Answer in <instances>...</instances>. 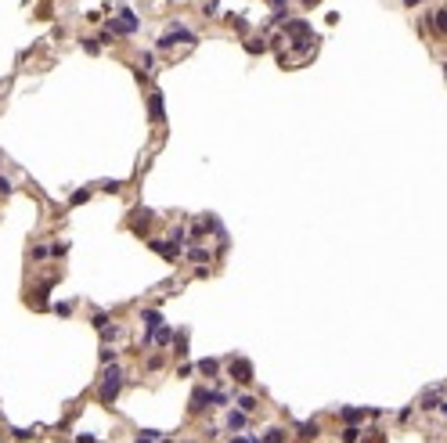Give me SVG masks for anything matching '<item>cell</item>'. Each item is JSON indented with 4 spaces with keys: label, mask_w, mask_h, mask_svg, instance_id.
<instances>
[{
    "label": "cell",
    "mask_w": 447,
    "mask_h": 443,
    "mask_svg": "<svg viewBox=\"0 0 447 443\" xmlns=\"http://www.w3.org/2000/svg\"><path fill=\"white\" fill-rule=\"evenodd\" d=\"M123 368L119 364H108L105 368V375H101V389H98V400L101 404H115V396H119V389H123Z\"/></svg>",
    "instance_id": "6da1fadb"
},
{
    "label": "cell",
    "mask_w": 447,
    "mask_h": 443,
    "mask_svg": "<svg viewBox=\"0 0 447 443\" xmlns=\"http://www.w3.org/2000/svg\"><path fill=\"white\" fill-rule=\"evenodd\" d=\"M177 40H181V44H195V33H188L184 25H170V33L159 40V47H162V51H173Z\"/></svg>",
    "instance_id": "7a4b0ae2"
},
{
    "label": "cell",
    "mask_w": 447,
    "mask_h": 443,
    "mask_svg": "<svg viewBox=\"0 0 447 443\" xmlns=\"http://www.w3.org/2000/svg\"><path fill=\"white\" fill-rule=\"evenodd\" d=\"M108 29H112L115 36H127V33H134V29H137V15H134V11H119V18H115Z\"/></svg>",
    "instance_id": "3957f363"
},
{
    "label": "cell",
    "mask_w": 447,
    "mask_h": 443,
    "mask_svg": "<svg viewBox=\"0 0 447 443\" xmlns=\"http://www.w3.org/2000/svg\"><path fill=\"white\" fill-rule=\"evenodd\" d=\"M231 378H234V382H249V378H253V364H249V360H242V357L231 360Z\"/></svg>",
    "instance_id": "277c9868"
},
{
    "label": "cell",
    "mask_w": 447,
    "mask_h": 443,
    "mask_svg": "<svg viewBox=\"0 0 447 443\" xmlns=\"http://www.w3.org/2000/svg\"><path fill=\"white\" fill-rule=\"evenodd\" d=\"M213 396H217V389H195L191 393V411H202L206 404H213Z\"/></svg>",
    "instance_id": "5b68a950"
},
{
    "label": "cell",
    "mask_w": 447,
    "mask_h": 443,
    "mask_svg": "<svg viewBox=\"0 0 447 443\" xmlns=\"http://www.w3.org/2000/svg\"><path fill=\"white\" fill-rule=\"evenodd\" d=\"M246 425H249V418H246V411H242V407H238V411H227V429H231V432L246 429Z\"/></svg>",
    "instance_id": "8992f818"
},
{
    "label": "cell",
    "mask_w": 447,
    "mask_h": 443,
    "mask_svg": "<svg viewBox=\"0 0 447 443\" xmlns=\"http://www.w3.org/2000/svg\"><path fill=\"white\" fill-rule=\"evenodd\" d=\"M152 249H155L162 260H170V263L177 260V245H173V241H152Z\"/></svg>",
    "instance_id": "52a82bcc"
},
{
    "label": "cell",
    "mask_w": 447,
    "mask_h": 443,
    "mask_svg": "<svg viewBox=\"0 0 447 443\" xmlns=\"http://www.w3.org/2000/svg\"><path fill=\"white\" fill-rule=\"evenodd\" d=\"M364 415H368V411H361V407H343V411H339V418H343L346 425H361Z\"/></svg>",
    "instance_id": "ba28073f"
},
{
    "label": "cell",
    "mask_w": 447,
    "mask_h": 443,
    "mask_svg": "<svg viewBox=\"0 0 447 443\" xmlns=\"http://www.w3.org/2000/svg\"><path fill=\"white\" fill-rule=\"evenodd\" d=\"M188 260H191V263H198V267H202V263H210V249L191 245V249H188Z\"/></svg>",
    "instance_id": "9c48e42d"
},
{
    "label": "cell",
    "mask_w": 447,
    "mask_h": 443,
    "mask_svg": "<svg viewBox=\"0 0 447 443\" xmlns=\"http://www.w3.org/2000/svg\"><path fill=\"white\" fill-rule=\"evenodd\" d=\"M429 25L440 33V36H447V11H433V18H429Z\"/></svg>",
    "instance_id": "30bf717a"
},
{
    "label": "cell",
    "mask_w": 447,
    "mask_h": 443,
    "mask_svg": "<svg viewBox=\"0 0 447 443\" xmlns=\"http://www.w3.org/2000/svg\"><path fill=\"white\" fill-rule=\"evenodd\" d=\"M148 108H152L155 123H162V94H152V98H148Z\"/></svg>",
    "instance_id": "8fae6325"
},
{
    "label": "cell",
    "mask_w": 447,
    "mask_h": 443,
    "mask_svg": "<svg viewBox=\"0 0 447 443\" xmlns=\"http://www.w3.org/2000/svg\"><path fill=\"white\" fill-rule=\"evenodd\" d=\"M422 407H426V411H433V407H440V389H429V393L422 396Z\"/></svg>",
    "instance_id": "7c38bea8"
},
{
    "label": "cell",
    "mask_w": 447,
    "mask_h": 443,
    "mask_svg": "<svg viewBox=\"0 0 447 443\" xmlns=\"http://www.w3.org/2000/svg\"><path fill=\"white\" fill-rule=\"evenodd\" d=\"M260 443H285V429H267Z\"/></svg>",
    "instance_id": "4fadbf2b"
},
{
    "label": "cell",
    "mask_w": 447,
    "mask_h": 443,
    "mask_svg": "<svg viewBox=\"0 0 447 443\" xmlns=\"http://www.w3.org/2000/svg\"><path fill=\"white\" fill-rule=\"evenodd\" d=\"M198 371L206 375V378H213V375L220 371V364H217V360H198Z\"/></svg>",
    "instance_id": "5bb4252c"
},
{
    "label": "cell",
    "mask_w": 447,
    "mask_h": 443,
    "mask_svg": "<svg viewBox=\"0 0 447 443\" xmlns=\"http://www.w3.org/2000/svg\"><path fill=\"white\" fill-rule=\"evenodd\" d=\"M155 342L159 346H170L173 342V328H155Z\"/></svg>",
    "instance_id": "9a60e30c"
},
{
    "label": "cell",
    "mask_w": 447,
    "mask_h": 443,
    "mask_svg": "<svg viewBox=\"0 0 447 443\" xmlns=\"http://www.w3.org/2000/svg\"><path fill=\"white\" fill-rule=\"evenodd\" d=\"M87 198H91V191H87V187H79V191H72V198H69V202H72V206H83Z\"/></svg>",
    "instance_id": "2e32d148"
},
{
    "label": "cell",
    "mask_w": 447,
    "mask_h": 443,
    "mask_svg": "<svg viewBox=\"0 0 447 443\" xmlns=\"http://www.w3.org/2000/svg\"><path fill=\"white\" fill-rule=\"evenodd\" d=\"M159 321H162V313H159V310H144V325H148V328H155Z\"/></svg>",
    "instance_id": "e0dca14e"
},
{
    "label": "cell",
    "mask_w": 447,
    "mask_h": 443,
    "mask_svg": "<svg viewBox=\"0 0 447 443\" xmlns=\"http://www.w3.org/2000/svg\"><path fill=\"white\" fill-rule=\"evenodd\" d=\"M314 432H317V422H303V425H300V436H303V439H310Z\"/></svg>",
    "instance_id": "ac0fdd59"
},
{
    "label": "cell",
    "mask_w": 447,
    "mask_h": 443,
    "mask_svg": "<svg viewBox=\"0 0 447 443\" xmlns=\"http://www.w3.org/2000/svg\"><path fill=\"white\" fill-rule=\"evenodd\" d=\"M357 439H361L357 425H346V432H343V443H357Z\"/></svg>",
    "instance_id": "d6986e66"
},
{
    "label": "cell",
    "mask_w": 447,
    "mask_h": 443,
    "mask_svg": "<svg viewBox=\"0 0 447 443\" xmlns=\"http://www.w3.org/2000/svg\"><path fill=\"white\" fill-rule=\"evenodd\" d=\"M263 47H267V44H263V40H246V51H249V54H260Z\"/></svg>",
    "instance_id": "ffe728a7"
},
{
    "label": "cell",
    "mask_w": 447,
    "mask_h": 443,
    "mask_svg": "<svg viewBox=\"0 0 447 443\" xmlns=\"http://www.w3.org/2000/svg\"><path fill=\"white\" fill-rule=\"evenodd\" d=\"M227 22H231V25H234L238 33H246V29H249V22H246V18H242V15H231Z\"/></svg>",
    "instance_id": "44dd1931"
},
{
    "label": "cell",
    "mask_w": 447,
    "mask_h": 443,
    "mask_svg": "<svg viewBox=\"0 0 447 443\" xmlns=\"http://www.w3.org/2000/svg\"><path fill=\"white\" fill-rule=\"evenodd\" d=\"M51 256V245H33V260H47Z\"/></svg>",
    "instance_id": "7402d4cb"
},
{
    "label": "cell",
    "mask_w": 447,
    "mask_h": 443,
    "mask_svg": "<svg viewBox=\"0 0 447 443\" xmlns=\"http://www.w3.org/2000/svg\"><path fill=\"white\" fill-rule=\"evenodd\" d=\"M51 310H54V313H58V317H69V313H72V303H54V306H51Z\"/></svg>",
    "instance_id": "603a6c76"
},
{
    "label": "cell",
    "mask_w": 447,
    "mask_h": 443,
    "mask_svg": "<svg viewBox=\"0 0 447 443\" xmlns=\"http://www.w3.org/2000/svg\"><path fill=\"white\" fill-rule=\"evenodd\" d=\"M65 252H69L65 241H51V256H65Z\"/></svg>",
    "instance_id": "cb8c5ba5"
},
{
    "label": "cell",
    "mask_w": 447,
    "mask_h": 443,
    "mask_svg": "<svg viewBox=\"0 0 447 443\" xmlns=\"http://www.w3.org/2000/svg\"><path fill=\"white\" fill-rule=\"evenodd\" d=\"M83 51H91V54H98V51H101V40H83Z\"/></svg>",
    "instance_id": "d4e9b609"
},
{
    "label": "cell",
    "mask_w": 447,
    "mask_h": 443,
    "mask_svg": "<svg viewBox=\"0 0 447 443\" xmlns=\"http://www.w3.org/2000/svg\"><path fill=\"white\" fill-rule=\"evenodd\" d=\"M238 407H242V411H253V407H256V400H253V396H242V400H238Z\"/></svg>",
    "instance_id": "484cf974"
},
{
    "label": "cell",
    "mask_w": 447,
    "mask_h": 443,
    "mask_svg": "<svg viewBox=\"0 0 447 443\" xmlns=\"http://www.w3.org/2000/svg\"><path fill=\"white\" fill-rule=\"evenodd\" d=\"M141 65H144V72H152V69H155V54H144Z\"/></svg>",
    "instance_id": "4316f807"
},
{
    "label": "cell",
    "mask_w": 447,
    "mask_h": 443,
    "mask_svg": "<svg viewBox=\"0 0 447 443\" xmlns=\"http://www.w3.org/2000/svg\"><path fill=\"white\" fill-rule=\"evenodd\" d=\"M94 325H98V328H108V313H94Z\"/></svg>",
    "instance_id": "83f0119b"
},
{
    "label": "cell",
    "mask_w": 447,
    "mask_h": 443,
    "mask_svg": "<svg viewBox=\"0 0 447 443\" xmlns=\"http://www.w3.org/2000/svg\"><path fill=\"white\" fill-rule=\"evenodd\" d=\"M170 241H173V245H181V241H184V227H173V238H170Z\"/></svg>",
    "instance_id": "f1b7e54d"
},
{
    "label": "cell",
    "mask_w": 447,
    "mask_h": 443,
    "mask_svg": "<svg viewBox=\"0 0 447 443\" xmlns=\"http://www.w3.org/2000/svg\"><path fill=\"white\" fill-rule=\"evenodd\" d=\"M101 360H105V364H112V360H115V350H108V346H105V350H101Z\"/></svg>",
    "instance_id": "f546056e"
},
{
    "label": "cell",
    "mask_w": 447,
    "mask_h": 443,
    "mask_svg": "<svg viewBox=\"0 0 447 443\" xmlns=\"http://www.w3.org/2000/svg\"><path fill=\"white\" fill-rule=\"evenodd\" d=\"M372 443H386V436H382V432H379V436H372Z\"/></svg>",
    "instance_id": "4dcf8cb0"
},
{
    "label": "cell",
    "mask_w": 447,
    "mask_h": 443,
    "mask_svg": "<svg viewBox=\"0 0 447 443\" xmlns=\"http://www.w3.org/2000/svg\"><path fill=\"white\" fill-rule=\"evenodd\" d=\"M314 4H317V0H303V8H314Z\"/></svg>",
    "instance_id": "1f68e13d"
},
{
    "label": "cell",
    "mask_w": 447,
    "mask_h": 443,
    "mask_svg": "<svg viewBox=\"0 0 447 443\" xmlns=\"http://www.w3.org/2000/svg\"><path fill=\"white\" fill-rule=\"evenodd\" d=\"M404 4H408V8H411V4H422V0H404Z\"/></svg>",
    "instance_id": "d6a6232c"
},
{
    "label": "cell",
    "mask_w": 447,
    "mask_h": 443,
    "mask_svg": "<svg viewBox=\"0 0 447 443\" xmlns=\"http://www.w3.org/2000/svg\"><path fill=\"white\" fill-rule=\"evenodd\" d=\"M443 72H447V65H443Z\"/></svg>",
    "instance_id": "836d02e7"
}]
</instances>
